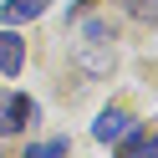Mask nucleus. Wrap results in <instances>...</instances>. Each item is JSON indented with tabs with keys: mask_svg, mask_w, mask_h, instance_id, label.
<instances>
[{
	"mask_svg": "<svg viewBox=\"0 0 158 158\" xmlns=\"http://www.w3.org/2000/svg\"><path fill=\"white\" fill-rule=\"evenodd\" d=\"M112 36H107V26L102 21H87L82 26V36H77V61L87 66V72H107L112 66Z\"/></svg>",
	"mask_w": 158,
	"mask_h": 158,
	"instance_id": "obj_1",
	"label": "nucleus"
},
{
	"mask_svg": "<svg viewBox=\"0 0 158 158\" xmlns=\"http://www.w3.org/2000/svg\"><path fill=\"white\" fill-rule=\"evenodd\" d=\"M31 117H36V102H31V97H21V92H5V97H0V138H5V133H21Z\"/></svg>",
	"mask_w": 158,
	"mask_h": 158,
	"instance_id": "obj_2",
	"label": "nucleus"
},
{
	"mask_svg": "<svg viewBox=\"0 0 158 158\" xmlns=\"http://www.w3.org/2000/svg\"><path fill=\"white\" fill-rule=\"evenodd\" d=\"M123 133H133V117H127L123 107H107V112L92 123V138H97V143H117Z\"/></svg>",
	"mask_w": 158,
	"mask_h": 158,
	"instance_id": "obj_3",
	"label": "nucleus"
},
{
	"mask_svg": "<svg viewBox=\"0 0 158 158\" xmlns=\"http://www.w3.org/2000/svg\"><path fill=\"white\" fill-rule=\"evenodd\" d=\"M21 66H26V46L10 31H0V77H15Z\"/></svg>",
	"mask_w": 158,
	"mask_h": 158,
	"instance_id": "obj_4",
	"label": "nucleus"
},
{
	"mask_svg": "<svg viewBox=\"0 0 158 158\" xmlns=\"http://www.w3.org/2000/svg\"><path fill=\"white\" fill-rule=\"evenodd\" d=\"M41 10H46V0H5V5H0V21L21 26V21H36Z\"/></svg>",
	"mask_w": 158,
	"mask_h": 158,
	"instance_id": "obj_5",
	"label": "nucleus"
},
{
	"mask_svg": "<svg viewBox=\"0 0 158 158\" xmlns=\"http://www.w3.org/2000/svg\"><path fill=\"white\" fill-rule=\"evenodd\" d=\"M117 158H158V138H148V133H133L123 148H117Z\"/></svg>",
	"mask_w": 158,
	"mask_h": 158,
	"instance_id": "obj_6",
	"label": "nucleus"
},
{
	"mask_svg": "<svg viewBox=\"0 0 158 158\" xmlns=\"http://www.w3.org/2000/svg\"><path fill=\"white\" fill-rule=\"evenodd\" d=\"M26 158H66V138H56V143H36V148H26Z\"/></svg>",
	"mask_w": 158,
	"mask_h": 158,
	"instance_id": "obj_7",
	"label": "nucleus"
},
{
	"mask_svg": "<svg viewBox=\"0 0 158 158\" xmlns=\"http://www.w3.org/2000/svg\"><path fill=\"white\" fill-rule=\"evenodd\" d=\"M133 15H143V21H158V0H133Z\"/></svg>",
	"mask_w": 158,
	"mask_h": 158,
	"instance_id": "obj_8",
	"label": "nucleus"
}]
</instances>
